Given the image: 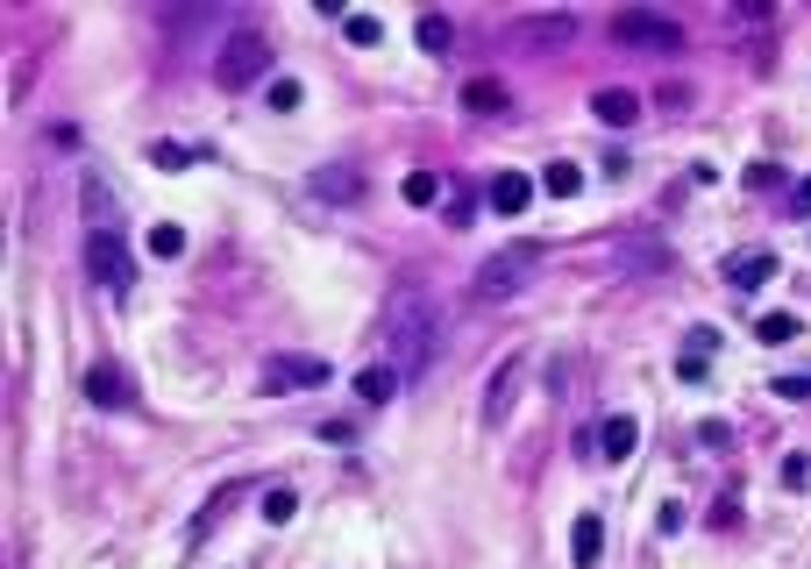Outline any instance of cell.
Wrapping results in <instances>:
<instances>
[{
  "mask_svg": "<svg viewBox=\"0 0 811 569\" xmlns=\"http://www.w3.org/2000/svg\"><path fill=\"white\" fill-rule=\"evenodd\" d=\"M378 342H385V364H392L399 378L427 356V342H434V299L420 292V284H392V299H385V313H378Z\"/></svg>",
  "mask_w": 811,
  "mask_h": 569,
  "instance_id": "2",
  "label": "cell"
},
{
  "mask_svg": "<svg viewBox=\"0 0 811 569\" xmlns=\"http://www.w3.org/2000/svg\"><path fill=\"white\" fill-rule=\"evenodd\" d=\"M755 335L776 349V342H798V335H804V321H798V313H762V321H755Z\"/></svg>",
  "mask_w": 811,
  "mask_h": 569,
  "instance_id": "18",
  "label": "cell"
},
{
  "mask_svg": "<svg viewBox=\"0 0 811 569\" xmlns=\"http://www.w3.org/2000/svg\"><path fill=\"white\" fill-rule=\"evenodd\" d=\"M513 384H520V356H506V364H499V378L485 384V421H491V427H499L506 413H513Z\"/></svg>",
  "mask_w": 811,
  "mask_h": 569,
  "instance_id": "12",
  "label": "cell"
},
{
  "mask_svg": "<svg viewBox=\"0 0 811 569\" xmlns=\"http://www.w3.org/2000/svg\"><path fill=\"white\" fill-rule=\"evenodd\" d=\"M676 378H684V384H698V378H704V349H690L684 364H676Z\"/></svg>",
  "mask_w": 811,
  "mask_h": 569,
  "instance_id": "27",
  "label": "cell"
},
{
  "mask_svg": "<svg viewBox=\"0 0 811 569\" xmlns=\"http://www.w3.org/2000/svg\"><path fill=\"white\" fill-rule=\"evenodd\" d=\"M776 399H811V370L804 378H776Z\"/></svg>",
  "mask_w": 811,
  "mask_h": 569,
  "instance_id": "26",
  "label": "cell"
},
{
  "mask_svg": "<svg viewBox=\"0 0 811 569\" xmlns=\"http://www.w3.org/2000/svg\"><path fill=\"white\" fill-rule=\"evenodd\" d=\"M790 214H804V221H811V178H804L798 192H790Z\"/></svg>",
  "mask_w": 811,
  "mask_h": 569,
  "instance_id": "28",
  "label": "cell"
},
{
  "mask_svg": "<svg viewBox=\"0 0 811 569\" xmlns=\"http://www.w3.org/2000/svg\"><path fill=\"white\" fill-rule=\"evenodd\" d=\"M719 278H726L733 292H755L762 278H776V257H769V249H733V257L719 264Z\"/></svg>",
  "mask_w": 811,
  "mask_h": 569,
  "instance_id": "7",
  "label": "cell"
},
{
  "mask_svg": "<svg viewBox=\"0 0 811 569\" xmlns=\"http://www.w3.org/2000/svg\"><path fill=\"white\" fill-rule=\"evenodd\" d=\"M634 442H641V427L626 421V413H612V421H598V434H591V448H598V456H606V462H626V456H634Z\"/></svg>",
  "mask_w": 811,
  "mask_h": 569,
  "instance_id": "10",
  "label": "cell"
},
{
  "mask_svg": "<svg viewBox=\"0 0 811 569\" xmlns=\"http://www.w3.org/2000/svg\"><path fill=\"white\" fill-rule=\"evenodd\" d=\"M413 36H420V51H427V57H442V51H448V22H442V14H420Z\"/></svg>",
  "mask_w": 811,
  "mask_h": 569,
  "instance_id": "21",
  "label": "cell"
},
{
  "mask_svg": "<svg viewBox=\"0 0 811 569\" xmlns=\"http://www.w3.org/2000/svg\"><path fill=\"white\" fill-rule=\"evenodd\" d=\"M399 192H406V207H434V200H448V178L442 171H406Z\"/></svg>",
  "mask_w": 811,
  "mask_h": 569,
  "instance_id": "15",
  "label": "cell"
},
{
  "mask_svg": "<svg viewBox=\"0 0 811 569\" xmlns=\"http://www.w3.org/2000/svg\"><path fill=\"white\" fill-rule=\"evenodd\" d=\"M591 114H598L606 129H634V122H641V93H626V86H606V93L591 100Z\"/></svg>",
  "mask_w": 811,
  "mask_h": 569,
  "instance_id": "11",
  "label": "cell"
},
{
  "mask_svg": "<svg viewBox=\"0 0 811 569\" xmlns=\"http://www.w3.org/2000/svg\"><path fill=\"white\" fill-rule=\"evenodd\" d=\"M86 399H93V406H129V399H135L129 370L122 364H93V370H86Z\"/></svg>",
  "mask_w": 811,
  "mask_h": 569,
  "instance_id": "9",
  "label": "cell"
},
{
  "mask_svg": "<svg viewBox=\"0 0 811 569\" xmlns=\"http://www.w3.org/2000/svg\"><path fill=\"white\" fill-rule=\"evenodd\" d=\"M392 392H399V370H392V364H370V370H356V399H364V406H385Z\"/></svg>",
  "mask_w": 811,
  "mask_h": 569,
  "instance_id": "14",
  "label": "cell"
},
{
  "mask_svg": "<svg viewBox=\"0 0 811 569\" xmlns=\"http://www.w3.org/2000/svg\"><path fill=\"white\" fill-rule=\"evenodd\" d=\"M86 271L93 284H108L114 299L135 284V257H129V235H122V214H114V192L100 186V178H86Z\"/></svg>",
  "mask_w": 811,
  "mask_h": 569,
  "instance_id": "1",
  "label": "cell"
},
{
  "mask_svg": "<svg viewBox=\"0 0 811 569\" xmlns=\"http://www.w3.org/2000/svg\"><path fill=\"white\" fill-rule=\"evenodd\" d=\"M606 29H612V43H634V51H655V57L684 51V29H676L669 14H655V8H620Z\"/></svg>",
  "mask_w": 811,
  "mask_h": 569,
  "instance_id": "4",
  "label": "cell"
},
{
  "mask_svg": "<svg viewBox=\"0 0 811 569\" xmlns=\"http://www.w3.org/2000/svg\"><path fill=\"white\" fill-rule=\"evenodd\" d=\"M149 164H164V171H186L192 149H186V143H149Z\"/></svg>",
  "mask_w": 811,
  "mask_h": 569,
  "instance_id": "24",
  "label": "cell"
},
{
  "mask_svg": "<svg viewBox=\"0 0 811 569\" xmlns=\"http://www.w3.org/2000/svg\"><path fill=\"white\" fill-rule=\"evenodd\" d=\"M598 548H606V520H598V513H577V527H569V556H577V569H591Z\"/></svg>",
  "mask_w": 811,
  "mask_h": 569,
  "instance_id": "13",
  "label": "cell"
},
{
  "mask_svg": "<svg viewBox=\"0 0 811 569\" xmlns=\"http://www.w3.org/2000/svg\"><path fill=\"white\" fill-rule=\"evenodd\" d=\"M292 513H299V499H292L285 484H278V491H264V520H270V527H285Z\"/></svg>",
  "mask_w": 811,
  "mask_h": 569,
  "instance_id": "23",
  "label": "cell"
},
{
  "mask_svg": "<svg viewBox=\"0 0 811 569\" xmlns=\"http://www.w3.org/2000/svg\"><path fill=\"white\" fill-rule=\"evenodd\" d=\"M149 257H186V228H178V221H157V228H149Z\"/></svg>",
  "mask_w": 811,
  "mask_h": 569,
  "instance_id": "19",
  "label": "cell"
},
{
  "mask_svg": "<svg viewBox=\"0 0 811 569\" xmlns=\"http://www.w3.org/2000/svg\"><path fill=\"white\" fill-rule=\"evenodd\" d=\"M313 192H321V200H356V192H364V178H356L349 164H335V171L313 178Z\"/></svg>",
  "mask_w": 811,
  "mask_h": 569,
  "instance_id": "16",
  "label": "cell"
},
{
  "mask_svg": "<svg viewBox=\"0 0 811 569\" xmlns=\"http://www.w3.org/2000/svg\"><path fill=\"white\" fill-rule=\"evenodd\" d=\"M321 384H327V364H321V356H299V349L270 356V364L257 370V392H264V399H285V392H321Z\"/></svg>",
  "mask_w": 811,
  "mask_h": 569,
  "instance_id": "5",
  "label": "cell"
},
{
  "mask_svg": "<svg viewBox=\"0 0 811 569\" xmlns=\"http://www.w3.org/2000/svg\"><path fill=\"white\" fill-rule=\"evenodd\" d=\"M463 108H470V114H499L506 108V86L499 79H470V86H463Z\"/></svg>",
  "mask_w": 811,
  "mask_h": 569,
  "instance_id": "17",
  "label": "cell"
},
{
  "mask_svg": "<svg viewBox=\"0 0 811 569\" xmlns=\"http://www.w3.org/2000/svg\"><path fill=\"white\" fill-rule=\"evenodd\" d=\"M527 207H534V178L527 171H499V178H491V214L520 221Z\"/></svg>",
  "mask_w": 811,
  "mask_h": 569,
  "instance_id": "8",
  "label": "cell"
},
{
  "mask_svg": "<svg viewBox=\"0 0 811 569\" xmlns=\"http://www.w3.org/2000/svg\"><path fill=\"white\" fill-rule=\"evenodd\" d=\"M270 108L292 114V108H299V79H270Z\"/></svg>",
  "mask_w": 811,
  "mask_h": 569,
  "instance_id": "25",
  "label": "cell"
},
{
  "mask_svg": "<svg viewBox=\"0 0 811 569\" xmlns=\"http://www.w3.org/2000/svg\"><path fill=\"white\" fill-rule=\"evenodd\" d=\"M342 36H349L356 51H370V43H385V22H378V14H349V22H342Z\"/></svg>",
  "mask_w": 811,
  "mask_h": 569,
  "instance_id": "20",
  "label": "cell"
},
{
  "mask_svg": "<svg viewBox=\"0 0 811 569\" xmlns=\"http://www.w3.org/2000/svg\"><path fill=\"white\" fill-rule=\"evenodd\" d=\"M264 65H270V51H264V36H229V51H221V65H214V79L229 86V93H243V86H257L264 79Z\"/></svg>",
  "mask_w": 811,
  "mask_h": 569,
  "instance_id": "6",
  "label": "cell"
},
{
  "mask_svg": "<svg viewBox=\"0 0 811 569\" xmlns=\"http://www.w3.org/2000/svg\"><path fill=\"white\" fill-rule=\"evenodd\" d=\"M534 264H541V243H513V249H499V257H485L477 264V299H513L520 284L534 278Z\"/></svg>",
  "mask_w": 811,
  "mask_h": 569,
  "instance_id": "3",
  "label": "cell"
},
{
  "mask_svg": "<svg viewBox=\"0 0 811 569\" xmlns=\"http://www.w3.org/2000/svg\"><path fill=\"white\" fill-rule=\"evenodd\" d=\"M548 192H555V200H577V192H584V171H577V164H548Z\"/></svg>",
  "mask_w": 811,
  "mask_h": 569,
  "instance_id": "22",
  "label": "cell"
}]
</instances>
